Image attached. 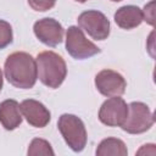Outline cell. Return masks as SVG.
Segmentation results:
<instances>
[{
  "mask_svg": "<svg viewBox=\"0 0 156 156\" xmlns=\"http://www.w3.org/2000/svg\"><path fill=\"white\" fill-rule=\"evenodd\" d=\"M21 113L27 119V122L37 128H44L51 118L50 111L39 101L33 99L23 100L20 105Z\"/></svg>",
  "mask_w": 156,
  "mask_h": 156,
  "instance_id": "obj_10",
  "label": "cell"
},
{
  "mask_svg": "<svg viewBox=\"0 0 156 156\" xmlns=\"http://www.w3.org/2000/svg\"><path fill=\"white\" fill-rule=\"evenodd\" d=\"M155 118L147 105L134 101L128 105V115L121 128L129 134H141L154 126Z\"/></svg>",
  "mask_w": 156,
  "mask_h": 156,
  "instance_id": "obj_4",
  "label": "cell"
},
{
  "mask_svg": "<svg viewBox=\"0 0 156 156\" xmlns=\"http://www.w3.org/2000/svg\"><path fill=\"white\" fill-rule=\"evenodd\" d=\"M27 154H28V156H38V155H44V156H49L50 155V156H54L55 155L50 143L44 140V139H40V138H34L30 141Z\"/></svg>",
  "mask_w": 156,
  "mask_h": 156,
  "instance_id": "obj_14",
  "label": "cell"
},
{
  "mask_svg": "<svg viewBox=\"0 0 156 156\" xmlns=\"http://www.w3.org/2000/svg\"><path fill=\"white\" fill-rule=\"evenodd\" d=\"M95 154L96 156H127L128 150L121 139L106 138L99 144Z\"/></svg>",
  "mask_w": 156,
  "mask_h": 156,
  "instance_id": "obj_13",
  "label": "cell"
},
{
  "mask_svg": "<svg viewBox=\"0 0 156 156\" xmlns=\"http://www.w3.org/2000/svg\"><path fill=\"white\" fill-rule=\"evenodd\" d=\"M128 115V105L119 96L107 99L99 110V119L108 127H121Z\"/></svg>",
  "mask_w": 156,
  "mask_h": 156,
  "instance_id": "obj_7",
  "label": "cell"
},
{
  "mask_svg": "<svg viewBox=\"0 0 156 156\" xmlns=\"http://www.w3.org/2000/svg\"><path fill=\"white\" fill-rule=\"evenodd\" d=\"M143 11V18L149 24L155 26V1H150L147 5H145Z\"/></svg>",
  "mask_w": 156,
  "mask_h": 156,
  "instance_id": "obj_17",
  "label": "cell"
},
{
  "mask_svg": "<svg viewBox=\"0 0 156 156\" xmlns=\"http://www.w3.org/2000/svg\"><path fill=\"white\" fill-rule=\"evenodd\" d=\"M37 73L40 82L51 88H58L67 74V67L65 60L54 51H43L38 54L35 58Z\"/></svg>",
  "mask_w": 156,
  "mask_h": 156,
  "instance_id": "obj_2",
  "label": "cell"
},
{
  "mask_svg": "<svg viewBox=\"0 0 156 156\" xmlns=\"http://www.w3.org/2000/svg\"><path fill=\"white\" fill-rule=\"evenodd\" d=\"M57 127L66 144L74 152H80L85 147L87 129L79 117L71 113H63L58 118Z\"/></svg>",
  "mask_w": 156,
  "mask_h": 156,
  "instance_id": "obj_3",
  "label": "cell"
},
{
  "mask_svg": "<svg viewBox=\"0 0 156 156\" xmlns=\"http://www.w3.org/2000/svg\"><path fill=\"white\" fill-rule=\"evenodd\" d=\"M55 2H56V0H28L29 6L33 10L40 11V12H44V11L52 9Z\"/></svg>",
  "mask_w": 156,
  "mask_h": 156,
  "instance_id": "obj_16",
  "label": "cell"
},
{
  "mask_svg": "<svg viewBox=\"0 0 156 156\" xmlns=\"http://www.w3.org/2000/svg\"><path fill=\"white\" fill-rule=\"evenodd\" d=\"M66 50L76 60H85L100 52V49L87 39L83 30L71 26L66 33Z\"/></svg>",
  "mask_w": 156,
  "mask_h": 156,
  "instance_id": "obj_5",
  "label": "cell"
},
{
  "mask_svg": "<svg viewBox=\"0 0 156 156\" xmlns=\"http://www.w3.org/2000/svg\"><path fill=\"white\" fill-rule=\"evenodd\" d=\"M35 37L48 46H56L63 39V27L61 23L54 18H41L34 23L33 27Z\"/></svg>",
  "mask_w": 156,
  "mask_h": 156,
  "instance_id": "obj_9",
  "label": "cell"
},
{
  "mask_svg": "<svg viewBox=\"0 0 156 156\" xmlns=\"http://www.w3.org/2000/svg\"><path fill=\"white\" fill-rule=\"evenodd\" d=\"M78 26L95 40H105L110 34V21L96 10H88L78 16Z\"/></svg>",
  "mask_w": 156,
  "mask_h": 156,
  "instance_id": "obj_6",
  "label": "cell"
},
{
  "mask_svg": "<svg viewBox=\"0 0 156 156\" xmlns=\"http://www.w3.org/2000/svg\"><path fill=\"white\" fill-rule=\"evenodd\" d=\"M12 27L9 22L0 20V50L5 49L7 45L12 43Z\"/></svg>",
  "mask_w": 156,
  "mask_h": 156,
  "instance_id": "obj_15",
  "label": "cell"
},
{
  "mask_svg": "<svg viewBox=\"0 0 156 156\" xmlns=\"http://www.w3.org/2000/svg\"><path fill=\"white\" fill-rule=\"evenodd\" d=\"M2 89V72H1V68H0V91Z\"/></svg>",
  "mask_w": 156,
  "mask_h": 156,
  "instance_id": "obj_19",
  "label": "cell"
},
{
  "mask_svg": "<svg viewBox=\"0 0 156 156\" xmlns=\"http://www.w3.org/2000/svg\"><path fill=\"white\" fill-rule=\"evenodd\" d=\"M4 69L9 83L20 89L33 88L38 78L35 60L23 51L9 55L5 61Z\"/></svg>",
  "mask_w": 156,
  "mask_h": 156,
  "instance_id": "obj_1",
  "label": "cell"
},
{
  "mask_svg": "<svg viewBox=\"0 0 156 156\" xmlns=\"http://www.w3.org/2000/svg\"><path fill=\"white\" fill-rule=\"evenodd\" d=\"M136 154H138V155H144V154L155 155V154H156L155 145H154V144H146V145H143V146H141V149H140Z\"/></svg>",
  "mask_w": 156,
  "mask_h": 156,
  "instance_id": "obj_18",
  "label": "cell"
},
{
  "mask_svg": "<svg viewBox=\"0 0 156 156\" xmlns=\"http://www.w3.org/2000/svg\"><path fill=\"white\" fill-rule=\"evenodd\" d=\"M144 21L143 11L134 5H126L119 7L115 13V22L122 29H133L140 26Z\"/></svg>",
  "mask_w": 156,
  "mask_h": 156,
  "instance_id": "obj_12",
  "label": "cell"
},
{
  "mask_svg": "<svg viewBox=\"0 0 156 156\" xmlns=\"http://www.w3.org/2000/svg\"><path fill=\"white\" fill-rule=\"evenodd\" d=\"M96 89L105 96H121L126 91V79L122 74L112 69H102L95 77Z\"/></svg>",
  "mask_w": 156,
  "mask_h": 156,
  "instance_id": "obj_8",
  "label": "cell"
},
{
  "mask_svg": "<svg viewBox=\"0 0 156 156\" xmlns=\"http://www.w3.org/2000/svg\"><path fill=\"white\" fill-rule=\"evenodd\" d=\"M111 1H115V2H117V1H122V0H111Z\"/></svg>",
  "mask_w": 156,
  "mask_h": 156,
  "instance_id": "obj_21",
  "label": "cell"
},
{
  "mask_svg": "<svg viewBox=\"0 0 156 156\" xmlns=\"http://www.w3.org/2000/svg\"><path fill=\"white\" fill-rule=\"evenodd\" d=\"M22 122L20 104L16 100L9 99L0 104V123L6 130L16 129Z\"/></svg>",
  "mask_w": 156,
  "mask_h": 156,
  "instance_id": "obj_11",
  "label": "cell"
},
{
  "mask_svg": "<svg viewBox=\"0 0 156 156\" xmlns=\"http://www.w3.org/2000/svg\"><path fill=\"white\" fill-rule=\"evenodd\" d=\"M76 1H78V2H85V1H88V0H76Z\"/></svg>",
  "mask_w": 156,
  "mask_h": 156,
  "instance_id": "obj_20",
  "label": "cell"
}]
</instances>
